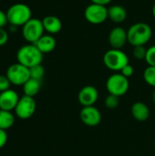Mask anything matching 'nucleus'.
<instances>
[{"label":"nucleus","mask_w":155,"mask_h":156,"mask_svg":"<svg viewBox=\"0 0 155 156\" xmlns=\"http://www.w3.org/2000/svg\"><path fill=\"white\" fill-rule=\"evenodd\" d=\"M152 12H153V17L155 18V4L153 5V10H152Z\"/></svg>","instance_id":"nucleus-32"},{"label":"nucleus","mask_w":155,"mask_h":156,"mask_svg":"<svg viewBox=\"0 0 155 156\" xmlns=\"http://www.w3.org/2000/svg\"><path fill=\"white\" fill-rule=\"evenodd\" d=\"M19 99L20 98L18 94L11 89L0 92V109L8 112L14 111L18 103Z\"/></svg>","instance_id":"nucleus-13"},{"label":"nucleus","mask_w":155,"mask_h":156,"mask_svg":"<svg viewBox=\"0 0 155 156\" xmlns=\"http://www.w3.org/2000/svg\"><path fill=\"white\" fill-rule=\"evenodd\" d=\"M10 85L11 82L6 77V75H0V92L9 90Z\"/></svg>","instance_id":"nucleus-25"},{"label":"nucleus","mask_w":155,"mask_h":156,"mask_svg":"<svg viewBox=\"0 0 155 156\" xmlns=\"http://www.w3.org/2000/svg\"><path fill=\"white\" fill-rule=\"evenodd\" d=\"M42 23H43L45 31H47L50 35L57 34L60 32V30L62 29V22L56 16L49 15V16H45L42 19Z\"/></svg>","instance_id":"nucleus-14"},{"label":"nucleus","mask_w":155,"mask_h":156,"mask_svg":"<svg viewBox=\"0 0 155 156\" xmlns=\"http://www.w3.org/2000/svg\"><path fill=\"white\" fill-rule=\"evenodd\" d=\"M34 45H36V47L43 54H47V53L52 52L55 49L56 45H57V41L52 35H50V34L45 35L44 34Z\"/></svg>","instance_id":"nucleus-15"},{"label":"nucleus","mask_w":155,"mask_h":156,"mask_svg":"<svg viewBox=\"0 0 155 156\" xmlns=\"http://www.w3.org/2000/svg\"><path fill=\"white\" fill-rule=\"evenodd\" d=\"M5 75L10 80L11 84L16 86H23L30 79L29 69L18 62L10 65Z\"/></svg>","instance_id":"nucleus-7"},{"label":"nucleus","mask_w":155,"mask_h":156,"mask_svg":"<svg viewBox=\"0 0 155 156\" xmlns=\"http://www.w3.org/2000/svg\"><path fill=\"white\" fill-rule=\"evenodd\" d=\"M8 24L16 27H23L32 18L30 7L23 3H16L10 5L6 11Z\"/></svg>","instance_id":"nucleus-3"},{"label":"nucleus","mask_w":155,"mask_h":156,"mask_svg":"<svg viewBox=\"0 0 155 156\" xmlns=\"http://www.w3.org/2000/svg\"><path fill=\"white\" fill-rule=\"evenodd\" d=\"M15 123V116L12 112L0 109V129L6 131Z\"/></svg>","instance_id":"nucleus-19"},{"label":"nucleus","mask_w":155,"mask_h":156,"mask_svg":"<svg viewBox=\"0 0 155 156\" xmlns=\"http://www.w3.org/2000/svg\"><path fill=\"white\" fill-rule=\"evenodd\" d=\"M85 19L92 25H100L104 23L108 18V8L106 5L91 3L84 11Z\"/></svg>","instance_id":"nucleus-8"},{"label":"nucleus","mask_w":155,"mask_h":156,"mask_svg":"<svg viewBox=\"0 0 155 156\" xmlns=\"http://www.w3.org/2000/svg\"><path fill=\"white\" fill-rule=\"evenodd\" d=\"M7 142V133L6 131L0 129V149H2Z\"/></svg>","instance_id":"nucleus-28"},{"label":"nucleus","mask_w":155,"mask_h":156,"mask_svg":"<svg viewBox=\"0 0 155 156\" xmlns=\"http://www.w3.org/2000/svg\"><path fill=\"white\" fill-rule=\"evenodd\" d=\"M144 60L146 61L148 66L155 67V45L147 48V53Z\"/></svg>","instance_id":"nucleus-24"},{"label":"nucleus","mask_w":155,"mask_h":156,"mask_svg":"<svg viewBox=\"0 0 155 156\" xmlns=\"http://www.w3.org/2000/svg\"><path fill=\"white\" fill-rule=\"evenodd\" d=\"M130 87L129 80L121 72L111 75L106 81V89L109 94L121 97L127 93Z\"/></svg>","instance_id":"nucleus-5"},{"label":"nucleus","mask_w":155,"mask_h":156,"mask_svg":"<svg viewBox=\"0 0 155 156\" xmlns=\"http://www.w3.org/2000/svg\"><path fill=\"white\" fill-rule=\"evenodd\" d=\"M119 103H120V97H118V96L109 94L105 99V106L108 109H111V110L116 109L118 107Z\"/></svg>","instance_id":"nucleus-22"},{"label":"nucleus","mask_w":155,"mask_h":156,"mask_svg":"<svg viewBox=\"0 0 155 156\" xmlns=\"http://www.w3.org/2000/svg\"><path fill=\"white\" fill-rule=\"evenodd\" d=\"M108 39L112 48L122 49L128 42L127 30L122 27H115L111 30Z\"/></svg>","instance_id":"nucleus-12"},{"label":"nucleus","mask_w":155,"mask_h":156,"mask_svg":"<svg viewBox=\"0 0 155 156\" xmlns=\"http://www.w3.org/2000/svg\"><path fill=\"white\" fill-rule=\"evenodd\" d=\"M91 3L93 4H98V5H106L108 4H110L112 0H90Z\"/></svg>","instance_id":"nucleus-30"},{"label":"nucleus","mask_w":155,"mask_h":156,"mask_svg":"<svg viewBox=\"0 0 155 156\" xmlns=\"http://www.w3.org/2000/svg\"><path fill=\"white\" fill-rule=\"evenodd\" d=\"M131 112L132 117L138 122H145L150 116L149 107L142 101L134 102L132 106Z\"/></svg>","instance_id":"nucleus-16"},{"label":"nucleus","mask_w":155,"mask_h":156,"mask_svg":"<svg viewBox=\"0 0 155 156\" xmlns=\"http://www.w3.org/2000/svg\"><path fill=\"white\" fill-rule=\"evenodd\" d=\"M154 147H155V142H154Z\"/></svg>","instance_id":"nucleus-34"},{"label":"nucleus","mask_w":155,"mask_h":156,"mask_svg":"<svg viewBox=\"0 0 155 156\" xmlns=\"http://www.w3.org/2000/svg\"><path fill=\"white\" fill-rule=\"evenodd\" d=\"M36 108H37V103L35 99L33 97L24 95L19 99L18 103L14 111L16 115L19 119L26 120L34 115L36 112Z\"/></svg>","instance_id":"nucleus-9"},{"label":"nucleus","mask_w":155,"mask_h":156,"mask_svg":"<svg viewBox=\"0 0 155 156\" xmlns=\"http://www.w3.org/2000/svg\"><path fill=\"white\" fill-rule=\"evenodd\" d=\"M99 99L98 90L91 85L83 87L78 94V101L83 107L94 106Z\"/></svg>","instance_id":"nucleus-11"},{"label":"nucleus","mask_w":155,"mask_h":156,"mask_svg":"<svg viewBox=\"0 0 155 156\" xmlns=\"http://www.w3.org/2000/svg\"><path fill=\"white\" fill-rule=\"evenodd\" d=\"M103 63L109 69L121 72V70L129 64V58L122 49L111 48L105 52L103 56Z\"/></svg>","instance_id":"nucleus-4"},{"label":"nucleus","mask_w":155,"mask_h":156,"mask_svg":"<svg viewBox=\"0 0 155 156\" xmlns=\"http://www.w3.org/2000/svg\"><path fill=\"white\" fill-rule=\"evenodd\" d=\"M153 102L155 103V90L154 91H153Z\"/></svg>","instance_id":"nucleus-33"},{"label":"nucleus","mask_w":155,"mask_h":156,"mask_svg":"<svg viewBox=\"0 0 155 156\" xmlns=\"http://www.w3.org/2000/svg\"><path fill=\"white\" fill-rule=\"evenodd\" d=\"M132 53L136 59L142 60V59H145L147 49L145 48L144 46H136V47H133Z\"/></svg>","instance_id":"nucleus-23"},{"label":"nucleus","mask_w":155,"mask_h":156,"mask_svg":"<svg viewBox=\"0 0 155 156\" xmlns=\"http://www.w3.org/2000/svg\"><path fill=\"white\" fill-rule=\"evenodd\" d=\"M108 16L113 23L120 24L127 18V10L121 5H114L108 8Z\"/></svg>","instance_id":"nucleus-17"},{"label":"nucleus","mask_w":155,"mask_h":156,"mask_svg":"<svg viewBox=\"0 0 155 156\" xmlns=\"http://www.w3.org/2000/svg\"><path fill=\"white\" fill-rule=\"evenodd\" d=\"M17 27H16V26H12V25H10V31L11 32H13V33H15V32H16V30H17V28H16Z\"/></svg>","instance_id":"nucleus-31"},{"label":"nucleus","mask_w":155,"mask_h":156,"mask_svg":"<svg viewBox=\"0 0 155 156\" xmlns=\"http://www.w3.org/2000/svg\"><path fill=\"white\" fill-rule=\"evenodd\" d=\"M22 87H23L24 95L34 98L40 90L41 82H40V80L30 78Z\"/></svg>","instance_id":"nucleus-18"},{"label":"nucleus","mask_w":155,"mask_h":156,"mask_svg":"<svg viewBox=\"0 0 155 156\" xmlns=\"http://www.w3.org/2000/svg\"><path fill=\"white\" fill-rule=\"evenodd\" d=\"M8 24L6 12H4L0 9V27H5Z\"/></svg>","instance_id":"nucleus-29"},{"label":"nucleus","mask_w":155,"mask_h":156,"mask_svg":"<svg viewBox=\"0 0 155 156\" xmlns=\"http://www.w3.org/2000/svg\"><path fill=\"white\" fill-rule=\"evenodd\" d=\"M29 71H30V78L37 80H41L45 75V69L41 64H38L30 68Z\"/></svg>","instance_id":"nucleus-21"},{"label":"nucleus","mask_w":155,"mask_h":156,"mask_svg":"<svg viewBox=\"0 0 155 156\" xmlns=\"http://www.w3.org/2000/svg\"><path fill=\"white\" fill-rule=\"evenodd\" d=\"M17 62L27 67L28 69L41 64L43 60V53L34 44H26L22 46L16 52Z\"/></svg>","instance_id":"nucleus-2"},{"label":"nucleus","mask_w":155,"mask_h":156,"mask_svg":"<svg viewBox=\"0 0 155 156\" xmlns=\"http://www.w3.org/2000/svg\"><path fill=\"white\" fill-rule=\"evenodd\" d=\"M143 80L148 85L155 88V67L148 66L144 69V71H143Z\"/></svg>","instance_id":"nucleus-20"},{"label":"nucleus","mask_w":155,"mask_h":156,"mask_svg":"<svg viewBox=\"0 0 155 156\" xmlns=\"http://www.w3.org/2000/svg\"><path fill=\"white\" fill-rule=\"evenodd\" d=\"M81 122L90 127H95L101 122V113L95 106L83 107L79 113Z\"/></svg>","instance_id":"nucleus-10"},{"label":"nucleus","mask_w":155,"mask_h":156,"mask_svg":"<svg viewBox=\"0 0 155 156\" xmlns=\"http://www.w3.org/2000/svg\"><path fill=\"white\" fill-rule=\"evenodd\" d=\"M44 27L42 20L38 18H31L22 27V36L29 44H35L43 35Z\"/></svg>","instance_id":"nucleus-6"},{"label":"nucleus","mask_w":155,"mask_h":156,"mask_svg":"<svg viewBox=\"0 0 155 156\" xmlns=\"http://www.w3.org/2000/svg\"><path fill=\"white\" fill-rule=\"evenodd\" d=\"M121 73L123 75V76H125L126 78H130V77H132V75H133V73H134V69H133V67L129 63L128 65H126L122 70H121Z\"/></svg>","instance_id":"nucleus-27"},{"label":"nucleus","mask_w":155,"mask_h":156,"mask_svg":"<svg viewBox=\"0 0 155 156\" xmlns=\"http://www.w3.org/2000/svg\"><path fill=\"white\" fill-rule=\"evenodd\" d=\"M8 38H9L8 32L4 27H0V47L5 46L7 43Z\"/></svg>","instance_id":"nucleus-26"},{"label":"nucleus","mask_w":155,"mask_h":156,"mask_svg":"<svg viewBox=\"0 0 155 156\" xmlns=\"http://www.w3.org/2000/svg\"><path fill=\"white\" fill-rule=\"evenodd\" d=\"M128 43L132 46H144L150 41L153 36V29L150 25L144 22H138L132 25L128 30Z\"/></svg>","instance_id":"nucleus-1"}]
</instances>
